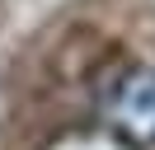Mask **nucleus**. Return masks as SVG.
I'll return each instance as SVG.
<instances>
[{
  "instance_id": "f257e3e1",
  "label": "nucleus",
  "mask_w": 155,
  "mask_h": 150,
  "mask_svg": "<svg viewBox=\"0 0 155 150\" xmlns=\"http://www.w3.org/2000/svg\"><path fill=\"white\" fill-rule=\"evenodd\" d=\"M104 117L132 145H155V66H132L113 80Z\"/></svg>"
}]
</instances>
